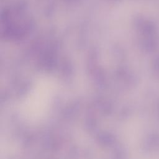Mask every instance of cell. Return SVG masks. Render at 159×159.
<instances>
[]
</instances>
